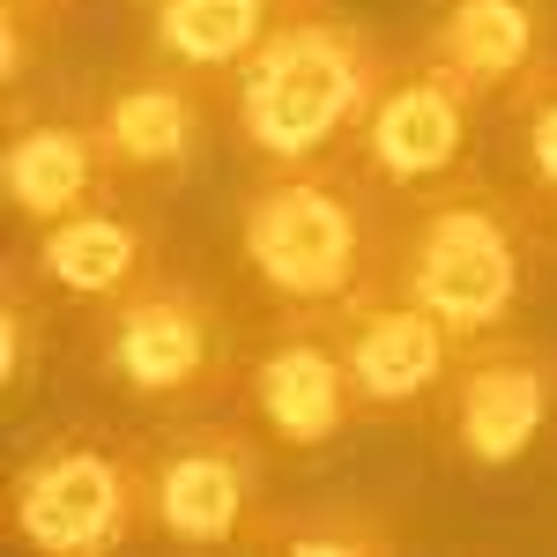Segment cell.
<instances>
[{
  "label": "cell",
  "instance_id": "1",
  "mask_svg": "<svg viewBox=\"0 0 557 557\" xmlns=\"http://www.w3.org/2000/svg\"><path fill=\"white\" fill-rule=\"evenodd\" d=\"M380 201L386 194L343 157L260 164L238 201V260L253 290L275 312H312V320H335L343 305L380 290L394 275Z\"/></svg>",
  "mask_w": 557,
  "mask_h": 557
},
{
  "label": "cell",
  "instance_id": "2",
  "mask_svg": "<svg viewBox=\"0 0 557 557\" xmlns=\"http://www.w3.org/2000/svg\"><path fill=\"white\" fill-rule=\"evenodd\" d=\"M401 60L335 0H298L268 45L231 75L223 120L253 164H320L349 157L372 97Z\"/></svg>",
  "mask_w": 557,
  "mask_h": 557
},
{
  "label": "cell",
  "instance_id": "3",
  "mask_svg": "<svg viewBox=\"0 0 557 557\" xmlns=\"http://www.w3.org/2000/svg\"><path fill=\"white\" fill-rule=\"evenodd\" d=\"M543 223L528 194H506L491 178L461 172L438 186L431 201L409 209L401 238H394V290L438 312L461 343H483L498 327H513V312L535 290V260H543Z\"/></svg>",
  "mask_w": 557,
  "mask_h": 557
},
{
  "label": "cell",
  "instance_id": "4",
  "mask_svg": "<svg viewBox=\"0 0 557 557\" xmlns=\"http://www.w3.org/2000/svg\"><path fill=\"white\" fill-rule=\"evenodd\" d=\"M89 364L112 394L164 409V417H201L215 401H231L238 372H246V357L231 343V312L215 305V290L164 275V268L149 283H134L127 298L97 305Z\"/></svg>",
  "mask_w": 557,
  "mask_h": 557
},
{
  "label": "cell",
  "instance_id": "5",
  "mask_svg": "<svg viewBox=\"0 0 557 557\" xmlns=\"http://www.w3.org/2000/svg\"><path fill=\"white\" fill-rule=\"evenodd\" d=\"M8 535L45 557H112L149 535L141 446L60 431L8 475Z\"/></svg>",
  "mask_w": 557,
  "mask_h": 557
},
{
  "label": "cell",
  "instance_id": "6",
  "mask_svg": "<svg viewBox=\"0 0 557 557\" xmlns=\"http://www.w3.org/2000/svg\"><path fill=\"white\" fill-rule=\"evenodd\" d=\"M475 112H483V89L461 83L446 60H401L386 89L372 97V112H364V127L349 141V164L380 186L386 201H401V209H417L431 201L438 186H454V178L469 172L475 157Z\"/></svg>",
  "mask_w": 557,
  "mask_h": 557
},
{
  "label": "cell",
  "instance_id": "7",
  "mask_svg": "<svg viewBox=\"0 0 557 557\" xmlns=\"http://www.w3.org/2000/svg\"><path fill=\"white\" fill-rule=\"evenodd\" d=\"M446 461L461 469H513L557 431V343L535 335H483L461 343V364L431 409Z\"/></svg>",
  "mask_w": 557,
  "mask_h": 557
},
{
  "label": "cell",
  "instance_id": "8",
  "mask_svg": "<svg viewBox=\"0 0 557 557\" xmlns=\"http://www.w3.org/2000/svg\"><path fill=\"white\" fill-rule=\"evenodd\" d=\"M149 469V535L172 550H231L253 543L260 506V438L223 417H186L178 431L141 438Z\"/></svg>",
  "mask_w": 557,
  "mask_h": 557
},
{
  "label": "cell",
  "instance_id": "9",
  "mask_svg": "<svg viewBox=\"0 0 557 557\" xmlns=\"http://www.w3.org/2000/svg\"><path fill=\"white\" fill-rule=\"evenodd\" d=\"M238 401H246V417L260 424V438L283 446V454L335 446L349 424H364L343 335H335V320H312V312H283V327L246 357Z\"/></svg>",
  "mask_w": 557,
  "mask_h": 557
},
{
  "label": "cell",
  "instance_id": "10",
  "mask_svg": "<svg viewBox=\"0 0 557 557\" xmlns=\"http://www.w3.org/2000/svg\"><path fill=\"white\" fill-rule=\"evenodd\" d=\"M335 335H343V357H349V380H357V401L364 417L380 424H409V417H431L438 394L461 364V335L424 312L409 290H364L357 305L335 312Z\"/></svg>",
  "mask_w": 557,
  "mask_h": 557
},
{
  "label": "cell",
  "instance_id": "11",
  "mask_svg": "<svg viewBox=\"0 0 557 557\" xmlns=\"http://www.w3.org/2000/svg\"><path fill=\"white\" fill-rule=\"evenodd\" d=\"M223 104L201 75H186L172 60H141L120 83L97 89L89 104V127L104 141L112 172L127 186H164V178H186L209 149V112Z\"/></svg>",
  "mask_w": 557,
  "mask_h": 557
},
{
  "label": "cell",
  "instance_id": "12",
  "mask_svg": "<svg viewBox=\"0 0 557 557\" xmlns=\"http://www.w3.org/2000/svg\"><path fill=\"white\" fill-rule=\"evenodd\" d=\"M30 268H38V283L52 298L97 312V305L127 298L134 283H149V275L164 268V260H157V215L134 209L127 194H104V201H89V209L45 223Z\"/></svg>",
  "mask_w": 557,
  "mask_h": 557
},
{
  "label": "cell",
  "instance_id": "13",
  "mask_svg": "<svg viewBox=\"0 0 557 557\" xmlns=\"http://www.w3.org/2000/svg\"><path fill=\"white\" fill-rule=\"evenodd\" d=\"M424 52L506 104L557 60V0H431Z\"/></svg>",
  "mask_w": 557,
  "mask_h": 557
},
{
  "label": "cell",
  "instance_id": "14",
  "mask_svg": "<svg viewBox=\"0 0 557 557\" xmlns=\"http://www.w3.org/2000/svg\"><path fill=\"white\" fill-rule=\"evenodd\" d=\"M120 186H127V178L112 172V157H104V141L89 127V112L83 120H15V127H8L0 194H8V209L23 215L30 231L89 209V201H104V194H120Z\"/></svg>",
  "mask_w": 557,
  "mask_h": 557
},
{
  "label": "cell",
  "instance_id": "15",
  "mask_svg": "<svg viewBox=\"0 0 557 557\" xmlns=\"http://www.w3.org/2000/svg\"><path fill=\"white\" fill-rule=\"evenodd\" d=\"M290 8H298V0H149V8H141V52H149V60H172L186 75H201V83L223 97L231 75L268 45V30H275Z\"/></svg>",
  "mask_w": 557,
  "mask_h": 557
},
{
  "label": "cell",
  "instance_id": "16",
  "mask_svg": "<svg viewBox=\"0 0 557 557\" xmlns=\"http://www.w3.org/2000/svg\"><path fill=\"white\" fill-rule=\"evenodd\" d=\"M253 550H283V557H380L401 550V520L386 506H290V513H260L253 520Z\"/></svg>",
  "mask_w": 557,
  "mask_h": 557
},
{
  "label": "cell",
  "instance_id": "17",
  "mask_svg": "<svg viewBox=\"0 0 557 557\" xmlns=\"http://www.w3.org/2000/svg\"><path fill=\"white\" fill-rule=\"evenodd\" d=\"M506 120H513V172H520V194L535 201L543 215H557V60L520 83L506 97Z\"/></svg>",
  "mask_w": 557,
  "mask_h": 557
},
{
  "label": "cell",
  "instance_id": "18",
  "mask_svg": "<svg viewBox=\"0 0 557 557\" xmlns=\"http://www.w3.org/2000/svg\"><path fill=\"white\" fill-rule=\"evenodd\" d=\"M38 349H45V283L30 260H8V283H0V380H8V394L23 380H38Z\"/></svg>",
  "mask_w": 557,
  "mask_h": 557
},
{
  "label": "cell",
  "instance_id": "19",
  "mask_svg": "<svg viewBox=\"0 0 557 557\" xmlns=\"http://www.w3.org/2000/svg\"><path fill=\"white\" fill-rule=\"evenodd\" d=\"M60 8H67V0H8V15H30V23H45V30L60 23Z\"/></svg>",
  "mask_w": 557,
  "mask_h": 557
},
{
  "label": "cell",
  "instance_id": "20",
  "mask_svg": "<svg viewBox=\"0 0 557 557\" xmlns=\"http://www.w3.org/2000/svg\"><path fill=\"white\" fill-rule=\"evenodd\" d=\"M550 231H557V215H550Z\"/></svg>",
  "mask_w": 557,
  "mask_h": 557
}]
</instances>
